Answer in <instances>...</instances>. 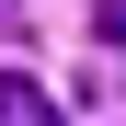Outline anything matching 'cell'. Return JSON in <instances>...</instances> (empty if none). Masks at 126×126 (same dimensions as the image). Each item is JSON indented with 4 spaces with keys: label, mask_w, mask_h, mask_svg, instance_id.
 Masks as SVG:
<instances>
[{
    "label": "cell",
    "mask_w": 126,
    "mask_h": 126,
    "mask_svg": "<svg viewBox=\"0 0 126 126\" xmlns=\"http://www.w3.org/2000/svg\"><path fill=\"white\" fill-rule=\"evenodd\" d=\"M0 126H57V115H46V92H34V80L0 69Z\"/></svg>",
    "instance_id": "1"
},
{
    "label": "cell",
    "mask_w": 126,
    "mask_h": 126,
    "mask_svg": "<svg viewBox=\"0 0 126 126\" xmlns=\"http://www.w3.org/2000/svg\"><path fill=\"white\" fill-rule=\"evenodd\" d=\"M92 34L115 46V34H126V0H92Z\"/></svg>",
    "instance_id": "2"
}]
</instances>
